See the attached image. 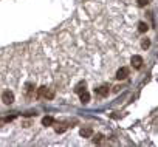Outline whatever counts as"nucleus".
Wrapping results in <instances>:
<instances>
[{
	"instance_id": "nucleus-1",
	"label": "nucleus",
	"mask_w": 158,
	"mask_h": 147,
	"mask_svg": "<svg viewBox=\"0 0 158 147\" xmlns=\"http://www.w3.org/2000/svg\"><path fill=\"white\" fill-rule=\"evenodd\" d=\"M2 101L9 105V104H13L14 102V95H13V91H3V95H2Z\"/></svg>"
},
{
	"instance_id": "nucleus-2",
	"label": "nucleus",
	"mask_w": 158,
	"mask_h": 147,
	"mask_svg": "<svg viewBox=\"0 0 158 147\" xmlns=\"http://www.w3.org/2000/svg\"><path fill=\"white\" fill-rule=\"evenodd\" d=\"M37 96H39V98L45 96V98H50L51 99L54 96V93H53V91H48V88H46V87H40L39 91H37Z\"/></svg>"
},
{
	"instance_id": "nucleus-3",
	"label": "nucleus",
	"mask_w": 158,
	"mask_h": 147,
	"mask_svg": "<svg viewBox=\"0 0 158 147\" xmlns=\"http://www.w3.org/2000/svg\"><path fill=\"white\" fill-rule=\"evenodd\" d=\"M95 93H96V96L104 98V96H107V95H109V87H107V85H101V87L95 88Z\"/></svg>"
},
{
	"instance_id": "nucleus-4",
	"label": "nucleus",
	"mask_w": 158,
	"mask_h": 147,
	"mask_svg": "<svg viewBox=\"0 0 158 147\" xmlns=\"http://www.w3.org/2000/svg\"><path fill=\"white\" fill-rule=\"evenodd\" d=\"M129 76V70L126 68V67H121L118 71H116V78L118 79H126Z\"/></svg>"
},
{
	"instance_id": "nucleus-5",
	"label": "nucleus",
	"mask_w": 158,
	"mask_h": 147,
	"mask_svg": "<svg viewBox=\"0 0 158 147\" xmlns=\"http://www.w3.org/2000/svg\"><path fill=\"white\" fill-rule=\"evenodd\" d=\"M132 65L135 67V68H139L143 65V57L141 56H133L132 57Z\"/></svg>"
},
{
	"instance_id": "nucleus-6",
	"label": "nucleus",
	"mask_w": 158,
	"mask_h": 147,
	"mask_svg": "<svg viewBox=\"0 0 158 147\" xmlns=\"http://www.w3.org/2000/svg\"><path fill=\"white\" fill-rule=\"evenodd\" d=\"M91 133H93V128H91V127H84V128H81V136H84V138H90Z\"/></svg>"
},
{
	"instance_id": "nucleus-7",
	"label": "nucleus",
	"mask_w": 158,
	"mask_h": 147,
	"mask_svg": "<svg viewBox=\"0 0 158 147\" xmlns=\"http://www.w3.org/2000/svg\"><path fill=\"white\" fill-rule=\"evenodd\" d=\"M79 98H81V102H84V104H87L88 101H90V95H88V91L87 90H84V91H81L79 93Z\"/></svg>"
},
{
	"instance_id": "nucleus-8",
	"label": "nucleus",
	"mask_w": 158,
	"mask_h": 147,
	"mask_svg": "<svg viewBox=\"0 0 158 147\" xmlns=\"http://www.w3.org/2000/svg\"><path fill=\"white\" fill-rule=\"evenodd\" d=\"M84 90H85V82L81 81L79 84L76 85V88H74V91H76V93H81V91H84Z\"/></svg>"
},
{
	"instance_id": "nucleus-9",
	"label": "nucleus",
	"mask_w": 158,
	"mask_h": 147,
	"mask_svg": "<svg viewBox=\"0 0 158 147\" xmlns=\"http://www.w3.org/2000/svg\"><path fill=\"white\" fill-rule=\"evenodd\" d=\"M53 122H54V119H53L51 116H45V118L42 119V124H43V125H51Z\"/></svg>"
},
{
	"instance_id": "nucleus-10",
	"label": "nucleus",
	"mask_w": 158,
	"mask_h": 147,
	"mask_svg": "<svg viewBox=\"0 0 158 147\" xmlns=\"http://www.w3.org/2000/svg\"><path fill=\"white\" fill-rule=\"evenodd\" d=\"M147 28H149V26H147L144 22H139V23H138V31H139V33H146Z\"/></svg>"
},
{
	"instance_id": "nucleus-11",
	"label": "nucleus",
	"mask_w": 158,
	"mask_h": 147,
	"mask_svg": "<svg viewBox=\"0 0 158 147\" xmlns=\"http://www.w3.org/2000/svg\"><path fill=\"white\" fill-rule=\"evenodd\" d=\"M141 47H143L144 50H147L149 47H151V40H149V39H143V42H141Z\"/></svg>"
},
{
	"instance_id": "nucleus-12",
	"label": "nucleus",
	"mask_w": 158,
	"mask_h": 147,
	"mask_svg": "<svg viewBox=\"0 0 158 147\" xmlns=\"http://www.w3.org/2000/svg\"><path fill=\"white\" fill-rule=\"evenodd\" d=\"M101 140H102V135L101 133H98L95 138H93V141H95V143H101Z\"/></svg>"
},
{
	"instance_id": "nucleus-13",
	"label": "nucleus",
	"mask_w": 158,
	"mask_h": 147,
	"mask_svg": "<svg viewBox=\"0 0 158 147\" xmlns=\"http://www.w3.org/2000/svg\"><path fill=\"white\" fill-rule=\"evenodd\" d=\"M136 2H138L139 6H146V5L149 3V0H136Z\"/></svg>"
}]
</instances>
